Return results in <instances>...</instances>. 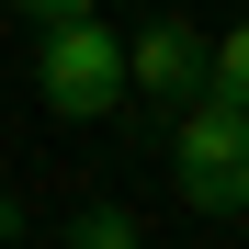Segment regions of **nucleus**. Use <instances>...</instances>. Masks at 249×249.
Segmentation results:
<instances>
[{
  "mask_svg": "<svg viewBox=\"0 0 249 249\" xmlns=\"http://www.w3.org/2000/svg\"><path fill=\"white\" fill-rule=\"evenodd\" d=\"M170 181L193 215H249V102L227 91L170 102Z\"/></svg>",
  "mask_w": 249,
  "mask_h": 249,
  "instance_id": "obj_1",
  "label": "nucleus"
},
{
  "mask_svg": "<svg viewBox=\"0 0 249 249\" xmlns=\"http://www.w3.org/2000/svg\"><path fill=\"white\" fill-rule=\"evenodd\" d=\"M34 102L68 113V124H91L124 102V34L102 12H68V23H34Z\"/></svg>",
  "mask_w": 249,
  "mask_h": 249,
  "instance_id": "obj_2",
  "label": "nucleus"
},
{
  "mask_svg": "<svg viewBox=\"0 0 249 249\" xmlns=\"http://www.w3.org/2000/svg\"><path fill=\"white\" fill-rule=\"evenodd\" d=\"M204 91V23L181 12H159L147 34H124V102H147V113H170Z\"/></svg>",
  "mask_w": 249,
  "mask_h": 249,
  "instance_id": "obj_3",
  "label": "nucleus"
},
{
  "mask_svg": "<svg viewBox=\"0 0 249 249\" xmlns=\"http://www.w3.org/2000/svg\"><path fill=\"white\" fill-rule=\"evenodd\" d=\"M204 91H227V102H249V23H227V34H204Z\"/></svg>",
  "mask_w": 249,
  "mask_h": 249,
  "instance_id": "obj_4",
  "label": "nucleus"
},
{
  "mask_svg": "<svg viewBox=\"0 0 249 249\" xmlns=\"http://www.w3.org/2000/svg\"><path fill=\"white\" fill-rule=\"evenodd\" d=\"M57 249H136V215H124V204H79L57 227Z\"/></svg>",
  "mask_w": 249,
  "mask_h": 249,
  "instance_id": "obj_5",
  "label": "nucleus"
},
{
  "mask_svg": "<svg viewBox=\"0 0 249 249\" xmlns=\"http://www.w3.org/2000/svg\"><path fill=\"white\" fill-rule=\"evenodd\" d=\"M23 12H34V23H68V12H91V0H23Z\"/></svg>",
  "mask_w": 249,
  "mask_h": 249,
  "instance_id": "obj_6",
  "label": "nucleus"
}]
</instances>
